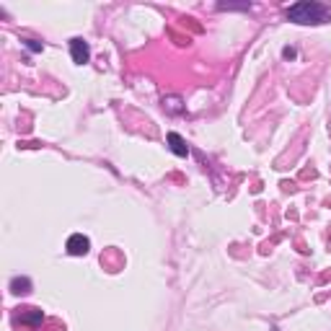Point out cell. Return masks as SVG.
<instances>
[{"instance_id":"obj_1","label":"cell","mask_w":331,"mask_h":331,"mask_svg":"<svg viewBox=\"0 0 331 331\" xmlns=\"http://www.w3.org/2000/svg\"><path fill=\"white\" fill-rule=\"evenodd\" d=\"M287 18L295 23H326L331 21V8L323 3H316V0H303V3H295L287 8Z\"/></svg>"},{"instance_id":"obj_2","label":"cell","mask_w":331,"mask_h":331,"mask_svg":"<svg viewBox=\"0 0 331 331\" xmlns=\"http://www.w3.org/2000/svg\"><path fill=\"white\" fill-rule=\"evenodd\" d=\"M41 321H44V313H41V308H16L13 313V326L16 328H23V331H34L41 326Z\"/></svg>"},{"instance_id":"obj_3","label":"cell","mask_w":331,"mask_h":331,"mask_svg":"<svg viewBox=\"0 0 331 331\" xmlns=\"http://www.w3.org/2000/svg\"><path fill=\"white\" fill-rule=\"evenodd\" d=\"M65 248H67L70 256H86L91 251V241H88V235H83V233H73L67 238Z\"/></svg>"},{"instance_id":"obj_4","label":"cell","mask_w":331,"mask_h":331,"mask_svg":"<svg viewBox=\"0 0 331 331\" xmlns=\"http://www.w3.org/2000/svg\"><path fill=\"white\" fill-rule=\"evenodd\" d=\"M70 57H73V62H78V65H86V62L91 60V47H88V41H83L80 36L70 39Z\"/></svg>"},{"instance_id":"obj_5","label":"cell","mask_w":331,"mask_h":331,"mask_svg":"<svg viewBox=\"0 0 331 331\" xmlns=\"http://www.w3.org/2000/svg\"><path fill=\"white\" fill-rule=\"evenodd\" d=\"M166 143H169V148L174 150V155H179V158L189 155V145H186V140L179 132H169V135H166Z\"/></svg>"},{"instance_id":"obj_6","label":"cell","mask_w":331,"mask_h":331,"mask_svg":"<svg viewBox=\"0 0 331 331\" xmlns=\"http://www.w3.org/2000/svg\"><path fill=\"white\" fill-rule=\"evenodd\" d=\"M11 293L13 295H29L31 293V279L29 277H13L11 279Z\"/></svg>"},{"instance_id":"obj_7","label":"cell","mask_w":331,"mask_h":331,"mask_svg":"<svg viewBox=\"0 0 331 331\" xmlns=\"http://www.w3.org/2000/svg\"><path fill=\"white\" fill-rule=\"evenodd\" d=\"M163 106L169 109L171 114H181V111H184V106H181V99H179V96H169V99H163Z\"/></svg>"},{"instance_id":"obj_8","label":"cell","mask_w":331,"mask_h":331,"mask_svg":"<svg viewBox=\"0 0 331 331\" xmlns=\"http://www.w3.org/2000/svg\"><path fill=\"white\" fill-rule=\"evenodd\" d=\"M251 3H218V11H248Z\"/></svg>"},{"instance_id":"obj_9","label":"cell","mask_w":331,"mask_h":331,"mask_svg":"<svg viewBox=\"0 0 331 331\" xmlns=\"http://www.w3.org/2000/svg\"><path fill=\"white\" fill-rule=\"evenodd\" d=\"M23 44H26L31 52H41V50H44V44H41V41H36V39H23Z\"/></svg>"},{"instance_id":"obj_10","label":"cell","mask_w":331,"mask_h":331,"mask_svg":"<svg viewBox=\"0 0 331 331\" xmlns=\"http://www.w3.org/2000/svg\"><path fill=\"white\" fill-rule=\"evenodd\" d=\"M282 55H285V57H287V60H293V57H295V55H298V52H295V50H293V47H285V50H282Z\"/></svg>"},{"instance_id":"obj_11","label":"cell","mask_w":331,"mask_h":331,"mask_svg":"<svg viewBox=\"0 0 331 331\" xmlns=\"http://www.w3.org/2000/svg\"><path fill=\"white\" fill-rule=\"evenodd\" d=\"M272 331H277V328H272Z\"/></svg>"}]
</instances>
